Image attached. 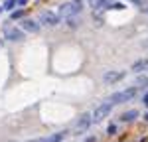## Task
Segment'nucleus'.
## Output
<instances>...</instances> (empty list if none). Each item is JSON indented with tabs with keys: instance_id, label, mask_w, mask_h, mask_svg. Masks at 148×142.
Segmentation results:
<instances>
[{
	"instance_id": "obj_1",
	"label": "nucleus",
	"mask_w": 148,
	"mask_h": 142,
	"mask_svg": "<svg viewBox=\"0 0 148 142\" xmlns=\"http://www.w3.org/2000/svg\"><path fill=\"white\" fill-rule=\"evenodd\" d=\"M81 10H83V0H69V2H63V4L59 6L57 16L69 20V18H73V16H77Z\"/></svg>"
},
{
	"instance_id": "obj_2",
	"label": "nucleus",
	"mask_w": 148,
	"mask_h": 142,
	"mask_svg": "<svg viewBox=\"0 0 148 142\" xmlns=\"http://www.w3.org/2000/svg\"><path fill=\"white\" fill-rule=\"evenodd\" d=\"M138 89L140 87H128V89H125V91H119V93L111 95V99H109V103H113V105H116V103H126V101H130V99H134L138 93Z\"/></svg>"
},
{
	"instance_id": "obj_3",
	"label": "nucleus",
	"mask_w": 148,
	"mask_h": 142,
	"mask_svg": "<svg viewBox=\"0 0 148 142\" xmlns=\"http://www.w3.org/2000/svg\"><path fill=\"white\" fill-rule=\"evenodd\" d=\"M2 34H4V40H10V42H22V40H24V32H22V30H18L16 26H12L10 22L4 24Z\"/></svg>"
},
{
	"instance_id": "obj_4",
	"label": "nucleus",
	"mask_w": 148,
	"mask_h": 142,
	"mask_svg": "<svg viewBox=\"0 0 148 142\" xmlns=\"http://www.w3.org/2000/svg\"><path fill=\"white\" fill-rule=\"evenodd\" d=\"M59 16H57L56 12H51V10H44V12H40V16H38V24H42V26H57L59 24Z\"/></svg>"
},
{
	"instance_id": "obj_5",
	"label": "nucleus",
	"mask_w": 148,
	"mask_h": 142,
	"mask_svg": "<svg viewBox=\"0 0 148 142\" xmlns=\"http://www.w3.org/2000/svg\"><path fill=\"white\" fill-rule=\"evenodd\" d=\"M113 106L114 105H113V103H109V101H107V103H103V105H99L97 109H95V113L91 115V120H93V122H101L103 118L113 111Z\"/></svg>"
},
{
	"instance_id": "obj_6",
	"label": "nucleus",
	"mask_w": 148,
	"mask_h": 142,
	"mask_svg": "<svg viewBox=\"0 0 148 142\" xmlns=\"http://www.w3.org/2000/svg\"><path fill=\"white\" fill-rule=\"evenodd\" d=\"M22 32L38 34V32H40V24L36 22V20H22Z\"/></svg>"
},
{
	"instance_id": "obj_7",
	"label": "nucleus",
	"mask_w": 148,
	"mask_h": 142,
	"mask_svg": "<svg viewBox=\"0 0 148 142\" xmlns=\"http://www.w3.org/2000/svg\"><path fill=\"white\" fill-rule=\"evenodd\" d=\"M123 77H125L123 71H107V73L103 75V81L105 83H114V81H119V79H123Z\"/></svg>"
},
{
	"instance_id": "obj_8",
	"label": "nucleus",
	"mask_w": 148,
	"mask_h": 142,
	"mask_svg": "<svg viewBox=\"0 0 148 142\" xmlns=\"http://www.w3.org/2000/svg\"><path fill=\"white\" fill-rule=\"evenodd\" d=\"M89 124H93V120H91V115L89 113H85V115H81L79 117V120H77V128L79 130H85V128H89Z\"/></svg>"
},
{
	"instance_id": "obj_9",
	"label": "nucleus",
	"mask_w": 148,
	"mask_h": 142,
	"mask_svg": "<svg viewBox=\"0 0 148 142\" xmlns=\"http://www.w3.org/2000/svg\"><path fill=\"white\" fill-rule=\"evenodd\" d=\"M144 69H148V59H140V61H136V63L132 65V71H134V73H142Z\"/></svg>"
},
{
	"instance_id": "obj_10",
	"label": "nucleus",
	"mask_w": 148,
	"mask_h": 142,
	"mask_svg": "<svg viewBox=\"0 0 148 142\" xmlns=\"http://www.w3.org/2000/svg\"><path fill=\"white\" fill-rule=\"evenodd\" d=\"M65 136V132H57V134H51V136H46V138H40V142H61Z\"/></svg>"
},
{
	"instance_id": "obj_11",
	"label": "nucleus",
	"mask_w": 148,
	"mask_h": 142,
	"mask_svg": "<svg viewBox=\"0 0 148 142\" xmlns=\"http://www.w3.org/2000/svg\"><path fill=\"white\" fill-rule=\"evenodd\" d=\"M111 2H113V0H97V2L93 4V8H95V12H101V10H105V8H109Z\"/></svg>"
},
{
	"instance_id": "obj_12",
	"label": "nucleus",
	"mask_w": 148,
	"mask_h": 142,
	"mask_svg": "<svg viewBox=\"0 0 148 142\" xmlns=\"http://www.w3.org/2000/svg\"><path fill=\"white\" fill-rule=\"evenodd\" d=\"M138 117V111H128V113H125V115H121V120L123 122H128V120H132V118Z\"/></svg>"
},
{
	"instance_id": "obj_13",
	"label": "nucleus",
	"mask_w": 148,
	"mask_h": 142,
	"mask_svg": "<svg viewBox=\"0 0 148 142\" xmlns=\"http://www.w3.org/2000/svg\"><path fill=\"white\" fill-rule=\"evenodd\" d=\"M16 6V0H4V6H2V10H12Z\"/></svg>"
},
{
	"instance_id": "obj_14",
	"label": "nucleus",
	"mask_w": 148,
	"mask_h": 142,
	"mask_svg": "<svg viewBox=\"0 0 148 142\" xmlns=\"http://www.w3.org/2000/svg\"><path fill=\"white\" fill-rule=\"evenodd\" d=\"M22 16H24V10H14V12L10 14L12 20H18V18H22Z\"/></svg>"
},
{
	"instance_id": "obj_15",
	"label": "nucleus",
	"mask_w": 148,
	"mask_h": 142,
	"mask_svg": "<svg viewBox=\"0 0 148 142\" xmlns=\"http://www.w3.org/2000/svg\"><path fill=\"white\" fill-rule=\"evenodd\" d=\"M123 8H125V6H123V4H119V2H116V4H111V6H109V10H123Z\"/></svg>"
},
{
	"instance_id": "obj_16",
	"label": "nucleus",
	"mask_w": 148,
	"mask_h": 142,
	"mask_svg": "<svg viewBox=\"0 0 148 142\" xmlns=\"http://www.w3.org/2000/svg\"><path fill=\"white\" fill-rule=\"evenodd\" d=\"M134 4H138V6H144V0H132Z\"/></svg>"
},
{
	"instance_id": "obj_17",
	"label": "nucleus",
	"mask_w": 148,
	"mask_h": 142,
	"mask_svg": "<svg viewBox=\"0 0 148 142\" xmlns=\"http://www.w3.org/2000/svg\"><path fill=\"white\" fill-rule=\"evenodd\" d=\"M16 2H18L20 6H26V4H28V0H16Z\"/></svg>"
},
{
	"instance_id": "obj_18",
	"label": "nucleus",
	"mask_w": 148,
	"mask_h": 142,
	"mask_svg": "<svg viewBox=\"0 0 148 142\" xmlns=\"http://www.w3.org/2000/svg\"><path fill=\"white\" fill-rule=\"evenodd\" d=\"M144 105H146V106H148V93H146V95H144Z\"/></svg>"
},
{
	"instance_id": "obj_19",
	"label": "nucleus",
	"mask_w": 148,
	"mask_h": 142,
	"mask_svg": "<svg viewBox=\"0 0 148 142\" xmlns=\"http://www.w3.org/2000/svg\"><path fill=\"white\" fill-rule=\"evenodd\" d=\"M28 142H40V140H28Z\"/></svg>"
},
{
	"instance_id": "obj_20",
	"label": "nucleus",
	"mask_w": 148,
	"mask_h": 142,
	"mask_svg": "<svg viewBox=\"0 0 148 142\" xmlns=\"http://www.w3.org/2000/svg\"><path fill=\"white\" fill-rule=\"evenodd\" d=\"M0 12H2V8H0Z\"/></svg>"
},
{
	"instance_id": "obj_21",
	"label": "nucleus",
	"mask_w": 148,
	"mask_h": 142,
	"mask_svg": "<svg viewBox=\"0 0 148 142\" xmlns=\"http://www.w3.org/2000/svg\"><path fill=\"white\" fill-rule=\"evenodd\" d=\"M146 12H148V8H146Z\"/></svg>"
}]
</instances>
